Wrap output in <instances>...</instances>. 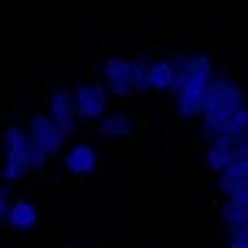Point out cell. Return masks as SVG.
Listing matches in <instances>:
<instances>
[{"mask_svg":"<svg viewBox=\"0 0 248 248\" xmlns=\"http://www.w3.org/2000/svg\"><path fill=\"white\" fill-rule=\"evenodd\" d=\"M46 117H49L55 128H58L63 137L77 128V109H74V98L68 88H55L49 95H46Z\"/></svg>","mask_w":248,"mask_h":248,"instance_id":"obj_7","label":"cell"},{"mask_svg":"<svg viewBox=\"0 0 248 248\" xmlns=\"http://www.w3.org/2000/svg\"><path fill=\"white\" fill-rule=\"evenodd\" d=\"M25 131H28L30 142H33V145H36L38 150L46 155V158H52L55 153H60V150H63V142H66V137H63L58 128H55V123H52L44 112H33Z\"/></svg>","mask_w":248,"mask_h":248,"instance_id":"obj_6","label":"cell"},{"mask_svg":"<svg viewBox=\"0 0 248 248\" xmlns=\"http://www.w3.org/2000/svg\"><path fill=\"white\" fill-rule=\"evenodd\" d=\"M229 246L226 248H248V232H240V234H232V237H226Z\"/></svg>","mask_w":248,"mask_h":248,"instance_id":"obj_17","label":"cell"},{"mask_svg":"<svg viewBox=\"0 0 248 248\" xmlns=\"http://www.w3.org/2000/svg\"><path fill=\"white\" fill-rule=\"evenodd\" d=\"M240 107H246V93L240 82L229 74H213L204 90L202 112H199L204 139H210Z\"/></svg>","mask_w":248,"mask_h":248,"instance_id":"obj_1","label":"cell"},{"mask_svg":"<svg viewBox=\"0 0 248 248\" xmlns=\"http://www.w3.org/2000/svg\"><path fill=\"white\" fill-rule=\"evenodd\" d=\"M218 194L221 199L234 197V194H246L248 191V145L234 147V158L226 169L218 172Z\"/></svg>","mask_w":248,"mask_h":248,"instance_id":"obj_5","label":"cell"},{"mask_svg":"<svg viewBox=\"0 0 248 248\" xmlns=\"http://www.w3.org/2000/svg\"><path fill=\"white\" fill-rule=\"evenodd\" d=\"M0 177H3L6 183H19L25 177V172L19 167H14V164H6V161H3V167H0Z\"/></svg>","mask_w":248,"mask_h":248,"instance_id":"obj_16","label":"cell"},{"mask_svg":"<svg viewBox=\"0 0 248 248\" xmlns=\"http://www.w3.org/2000/svg\"><path fill=\"white\" fill-rule=\"evenodd\" d=\"M63 169L68 175H93L98 169V150L88 142H77L63 153Z\"/></svg>","mask_w":248,"mask_h":248,"instance_id":"obj_9","label":"cell"},{"mask_svg":"<svg viewBox=\"0 0 248 248\" xmlns=\"http://www.w3.org/2000/svg\"><path fill=\"white\" fill-rule=\"evenodd\" d=\"M66 248H77V246H66Z\"/></svg>","mask_w":248,"mask_h":248,"instance_id":"obj_19","label":"cell"},{"mask_svg":"<svg viewBox=\"0 0 248 248\" xmlns=\"http://www.w3.org/2000/svg\"><path fill=\"white\" fill-rule=\"evenodd\" d=\"M3 161L6 164H14V167H19L25 172V175H30L28 169V158H30V150H33V142H30L28 131H25L22 125H8L6 134H3Z\"/></svg>","mask_w":248,"mask_h":248,"instance_id":"obj_8","label":"cell"},{"mask_svg":"<svg viewBox=\"0 0 248 248\" xmlns=\"http://www.w3.org/2000/svg\"><path fill=\"white\" fill-rule=\"evenodd\" d=\"M147 66H150V58H147V55L131 58V68H134V90H137V93H145V90H147Z\"/></svg>","mask_w":248,"mask_h":248,"instance_id":"obj_15","label":"cell"},{"mask_svg":"<svg viewBox=\"0 0 248 248\" xmlns=\"http://www.w3.org/2000/svg\"><path fill=\"white\" fill-rule=\"evenodd\" d=\"M213 137L226 139L232 147L248 145V109H246V107H240V109L234 112V115L229 117V120H226V123L218 128V131L213 134Z\"/></svg>","mask_w":248,"mask_h":248,"instance_id":"obj_12","label":"cell"},{"mask_svg":"<svg viewBox=\"0 0 248 248\" xmlns=\"http://www.w3.org/2000/svg\"><path fill=\"white\" fill-rule=\"evenodd\" d=\"M6 210H8V194H6V188L0 186V221H3V216H6Z\"/></svg>","mask_w":248,"mask_h":248,"instance_id":"obj_18","label":"cell"},{"mask_svg":"<svg viewBox=\"0 0 248 248\" xmlns=\"http://www.w3.org/2000/svg\"><path fill=\"white\" fill-rule=\"evenodd\" d=\"M71 98L74 109H77V120H85V123H95L109 109V93L104 90L101 79H95V77H82L74 85Z\"/></svg>","mask_w":248,"mask_h":248,"instance_id":"obj_3","label":"cell"},{"mask_svg":"<svg viewBox=\"0 0 248 248\" xmlns=\"http://www.w3.org/2000/svg\"><path fill=\"white\" fill-rule=\"evenodd\" d=\"M95 131L107 139H123L134 131L131 117L125 115V112H104V115L95 120Z\"/></svg>","mask_w":248,"mask_h":248,"instance_id":"obj_13","label":"cell"},{"mask_svg":"<svg viewBox=\"0 0 248 248\" xmlns=\"http://www.w3.org/2000/svg\"><path fill=\"white\" fill-rule=\"evenodd\" d=\"M213 77V58L210 55H191L188 60V71L183 77V85L177 88L175 98V109L180 120H197L199 112H202V101H204V90H207V82Z\"/></svg>","mask_w":248,"mask_h":248,"instance_id":"obj_2","label":"cell"},{"mask_svg":"<svg viewBox=\"0 0 248 248\" xmlns=\"http://www.w3.org/2000/svg\"><path fill=\"white\" fill-rule=\"evenodd\" d=\"M234 158V147L221 137H210L207 142V150H204V164L210 167L213 175H218L221 169H226Z\"/></svg>","mask_w":248,"mask_h":248,"instance_id":"obj_14","label":"cell"},{"mask_svg":"<svg viewBox=\"0 0 248 248\" xmlns=\"http://www.w3.org/2000/svg\"><path fill=\"white\" fill-rule=\"evenodd\" d=\"M101 77H104V90L109 95L117 98H128L134 95V68H131V58H123V55H109L101 66Z\"/></svg>","mask_w":248,"mask_h":248,"instance_id":"obj_4","label":"cell"},{"mask_svg":"<svg viewBox=\"0 0 248 248\" xmlns=\"http://www.w3.org/2000/svg\"><path fill=\"white\" fill-rule=\"evenodd\" d=\"M3 221H6L11 229H16V232H30V229L38 226V207L30 202V199L19 197V199H14V202L8 204Z\"/></svg>","mask_w":248,"mask_h":248,"instance_id":"obj_10","label":"cell"},{"mask_svg":"<svg viewBox=\"0 0 248 248\" xmlns=\"http://www.w3.org/2000/svg\"><path fill=\"white\" fill-rule=\"evenodd\" d=\"M172 79H175V60H172V55L169 58L150 60V66H147V90L169 93Z\"/></svg>","mask_w":248,"mask_h":248,"instance_id":"obj_11","label":"cell"}]
</instances>
